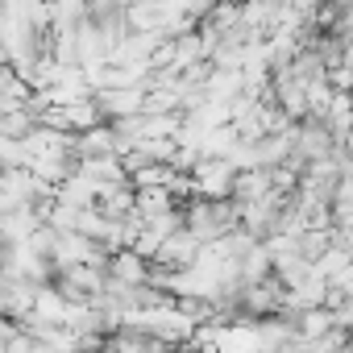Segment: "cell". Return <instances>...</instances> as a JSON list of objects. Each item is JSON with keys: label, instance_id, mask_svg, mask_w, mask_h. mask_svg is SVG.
<instances>
[{"label": "cell", "instance_id": "ba28073f", "mask_svg": "<svg viewBox=\"0 0 353 353\" xmlns=\"http://www.w3.org/2000/svg\"><path fill=\"white\" fill-rule=\"evenodd\" d=\"M34 129H38V121H34L30 112H9V117H0V141H26Z\"/></svg>", "mask_w": 353, "mask_h": 353}, {"label": "cell", "instance_id": "3957f363", "mask_svg": "<svg viewBox=\"0 0 353 353\" xmlns=\"http://www.w3.org/2000/svg\"><path fill=\"white\" fill-rule=\"evenodd\" d=\"M108 274H112V283H125V287H150L154 262L141 258L137 250H121V254L108 258Z\"/></svg>", "mask_w": 353, "mask_h": 353}, {"label": "cell", "instance_id": "7a4b0ae2", "mask_svg": "<svg viewBox=\"0 0 353 353\" xmlns=\"http://www.w3.org/2000/svg\"><path fill=\"white\" fill-rule=\"evenodd\" d=\"M237 166L229 158H204L192 174L196 183V200H233V188H237Z\"/></svg>", "mask_w": 353, "mask_h": 353}, {"label": "cell", "instance_id": "6da1fadb", "mask_svg": "<svg viewBox=\"0 0 353 353\" xmlns=\"http://www.w3.org/2000/svg\"><path fill=\"white\" fill-rule=\"evenodd\" d=\"M183 229L200 245H216V241L241 233V208L233 200H192L183 208Z\"/></svg>", "mask_w": 353, "mask_h": 353}, {"label": "cell", "instance_id": "277c9868", "mask_svg": "<svg viewBox=\"0 0 353 353\" xmlns=\"http://www.w3.org/2000/svg\"><path fill=\"white\" fill-rule=\"evenodd\" d=\"M34 96H38V92H34L13 67L0 71V117H9V112H30Z\"/></svg>", "mask_w": 353, "mask_h": 353}, {"label": "cell", "instance_id": "8992f818", "mask_svg": "<svg viewBox=\"0 0 353 353\" xmlns=\"http://www.w3.org/2000/svg\"><path fill=\"white\" fill-rule=\"evenodd\" d=\"M183 204L174 200L166 188H141L137 192V216L145 221V225H154V221H162V216H174Z\"/></svg>", "mask_w": 353, "mask_h": 353}, {"label": "cell", "instance_id": "52a82bcc", "mask_svg": "<svg viewBox=\"0 0 353 353\" xmlns=\"http://www.w3.org/2000/svg\"><path fill=\"white\" fill-rule=\"evenodd\" d=\"M79 158L92 162V158H121L117 154V133L112 125H96L88 133H79Z\"/></svg>", "mask_w": 353, "mask_h": 353}, {"label": "cell", "instance_id": "5b68a950", "mask_svg": "<svg viewBox=\"0 0 353 353\" xmlns=\"http://www.w3.org/2000/svg\"><path fill=\"white\" fill-rule=\"evenodd\" d=\"M274 196V174L270 170H241L237 188H233V204H258Z\"/></svg>", "mask_w": 353, "mask_h": 353}]
</instances>
